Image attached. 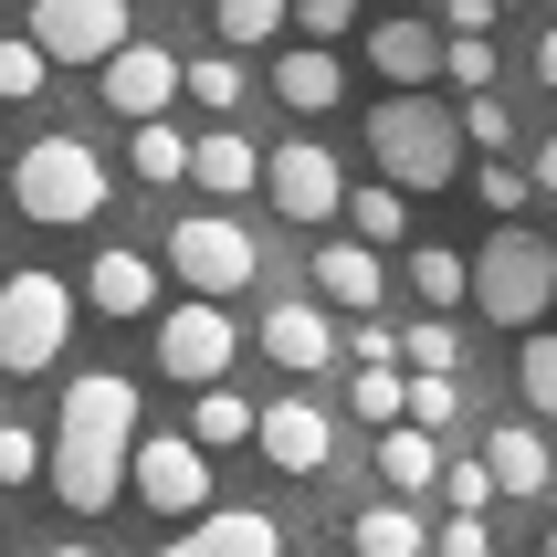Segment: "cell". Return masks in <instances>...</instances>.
I'll return each instance as SVG.
<instances>
[{
	"label": "cell",
	"instance_id": "obj_1",
	"mask_svg": "<svg viewBox=\"0 0 557 557\" xmlns=\"http://www.w3.org/2000/svg\"><path fill=\"white\" fill-rule=\"evenodd\" d=\"M126 453H137V379L116 369H85L63 379V410H53V442H42V473L74 516H106L126 495Z\"/></svg>",
	"mask_w": 557,
	"mask_h": 557
},
{
	"label": "cell",
	"instance_id": "obj_2",
	"mask_svg": "<svg viewBox=\"0 0 557 557\" xmlns=\"http://www.w3.org/2000/svg\"><path fill=\"white\" fill-rule=\"evenodd\" d=\"M369 158H379V180L400 189H453L463 180V126H453V106H432V95H389L369 116Z\"/></svg>",
	"mask_w": 557,
	"mask_h": 557
},
{
	"label": "cell",
	"instance_id": "obj_3",
	"mask_svg": "<svg viewBox=\"0 0 557 557\" xmlns=\"http://www.w3.org/2000/svg\"><path fill=\"white\" fill-rule=\"evenodd\" d=\"M473 263V284H463V306L473 315H495V326H547V306H557V252H547V232H527V221H505L484 252H463Z\"/></svg>",
	"mask_w": 557,
	"mask_h": 557
},
{
	"label": "cell",
	"instance_id": "obj_4",
	"mask_svg": "<svg viewBox=\"0 0 557 557\" xmlns=\"http://www.w3.org/2000/svg\"><path fill=\"white\" fill-rule=\"evenodd\" d=\"M106 189H116V180H106V158H95L85 137H63V126H53V137H32V148L11 158V211L42 221V232L95 221V211H106Z\"/></svg>",
	"mask_w": 557,
	"mask_h": 557
},
{
	"label": "cell",
	"instance_id": "obj_5",
	"mask_svg": "<svg viewBox=\"0 0 557 557\" xmlns=\"http://www.w3.org/2000/svg\"><path fill=\"white\" fill-rule=\"evenodd\" d=\"M63 337H74V284L42 274V263H11V284H0V369L42 379L63 358Z\"/></svg>",
	"mask_w": 557,
	"mask_h": 557
},
{
	"label": "cell",
	"instance_id": "obj_6",
	"mask_svg": "<svg viewBox=\"0 0 557 557\" xmlns=\"http://www.w3.org/2000/svg\"><path fill=\"white\" fill-rule=\"evenodd\" d=\"M169 274H180V295H243L252 274H263V243H252L232 211H180L169 221Z\"/></svg>",
	"mask_w": 557,
	"mask_h": 557
},
{
	"label": "cell",
	"instance_id": "obj_7",
	"mask_svg": "<svg viewBox=\"0 0 557 557\" xmlns=\"http://www.w3.org/2000/svg\"><path fill=\"white\" fill-rule=\"evenodd\" d=\"M126 495L148 505V516H211V453L189 432H137V453H126Z\"/></svg>",
	"mask_w": 557,
	"mask_h": 557
},
{
	"label": "cell",
	"instance_id": "obj_8",
	"mask_svg": "<svg viewBox=\"0 0 557 557\" xmlns=\"http://www.w3.org/2000/svg\"><path fill=\"white\" fill-rule=\"evenodd\" d=\"M232 358H243V326H232V306H211V295H180V306L158 315V369L189 379V389H221L232 379Z\"/></svg>",
	"mask_w": 557,
	"mask_h": 557
},
{
	"label": "cell",
	"instance_id": "obj_9",
	"mask_svg": "<svg viewBox=\"0 0 557 557\" xmlns=\"http://www.w3.org/2000/svg\"><path fill=\"white\" fill-rule=\"evenodd\" d=\"M42 557H284V527L263 505H211V516H189L169 547H42Z\"/></svg>",
	"mask_w": 557,
	"mask_h": 557
},
{
	"label": "cell",
	"instance_id": "obj_10",
	"mask_svg": "<svg viewBox=\"0 0 557 557\" xmlns=\"http://www.w3.org/2000/svg\"><path fill=\"white\" fill-rule=\"evenodd\" d=\"M42 63H106L116 42H137V22H126V0H32V32H22Z\"/></svg>",
	"mask_w": 557,
	"mask_h": 557
},
{
	"label": "cell",
	"instance_id": "obj_11",
	"mask_svg": "<svg viewBox=\"0 0 557 557\" xmlns=\"http://www.w3.org/2000/svg\"><path fill=\"white\" fill-rule=\"evenodd\" d=\"M95 95H106V116H126V126L169 116V106H180V53L137 32V42H116V53L95 63Z\"/></svg>",
	"mask_w": 557,
	"mask_h": 557
},
{
	"label": "cell",
	"instance_id": "obj_12",
	"mask_svg": "<svg viewBox=\"0 0 557 557\" xmlns=\"http://www.w3.org/2000/svg\"><path fill=\"white\" fill-rule=\"evenodd\" d=\"M263 200H274L284 221H337V200H347L337 148H315V137H284V148L263 158Z\"/></svg>",
	"mask_w": 557,
	"mask_h": 557
},
{
	"label": "cell",
	"instance_id": "obj_13",
	"mask_svg": "<svg viewBox=\"0 0 557 557\" xmlns=\"http://www.w3.org/2000/svg\"><path fill=\"white\" fill-rule=\"evenodd\" d=\"M252 453L306 484V473H326V453H337V421H326L315 400H263L252 410Z\"/></svg>",
	"mask_w": 557,
	"mask_h": 557
},
{
	"label": "cell",
	"instance_id": "obj_14",
	"mask_svg": "<svg viewBox=\"0 0 557 557\" xmlns=\"http://www.w3.org/2000/svg\"><path fill=\"white\" fill-rule=\"evenodd\" d=\"M263 358L295 379H315L326 358H337V326H326V306L315 295H284V306H263Z\"/></svg>",
	"mask_w": 557,
	"mask_h": 557
},
{
	"label": "cell",
	"instance_id": "obj_15",
	"mask_svg": "<svg viewBox=\"0 0 557 557\" xmlns=\"http://www.w3.org/2000/svg\"><path fill=\"white\" fill-rule=\"evenodd\" d=\"M484 473H495V495H547L557 484V453H547V432H536V421H495V432H484Z\"/></svg>",
	"mask_w": 557,
	"mask_h": 557
},
{
	"label": "cell",
	"instance_id": "obj_16",
	"mask_svg": "<svg viewBox=\"0 0 557 557\" xmlns=\"http://www.w3.org/2000/svg\"><path fill=\"white\" fill-rule=\"evenodd\" d=\"M274 95L295 106V116H326V106H347V63H337V42H284V53H274Z\"/></svg>",
	"mask_w": 557,
	"mask_h": 557
},
{
	"label": "cell",
	"instance_id": "obj_17",
	"mask_svg": "<svg viewBox=\"0 0 557 557\" xmlns=\"http://www.w3.org/2000/svg\"><path fill=\"white\" fill-rule=\"evenodd\" d=\"M369 63L389 74V95H421V85L442 74V32H432V22H410V11H389V22L369 32Z\"/></svg>",
	"mask_w": 557,
	"mask_h": 557
},
{
	"label": "cell",
	"instance_id": "obj_18",
	"mask_svg": "<svg viewBox=\"0 0 557 557\" xmlns=\"http://www.w3.org/2000/svg\"><path fill=\"white\" fill-rule=\"evenodd\" d=\"M315 295H326V306H347V315H369L379 295H389V263H379L369 243H315Z\"/></svg>",
	"mask_w": 557,
	"mask_h": 557
},
{
	"label": "cell",
	"instance_id": "obj_19",
	"mask_svg": "<svg viewBox=\"0 0 557 557\" xmlns=\"http://www.w3.org/2000/svg\"><path fill=\"white\" fill-rule=\"evenodd\" d=\"M189 180L211 189V200H243V189H263V148L232 137V126H200L189 137Z\"/></svg>",
	"mask_w": 557,
	"mask_h": 557
},
{
	"label": "cell",
	"instance_id": "obj_20",
	"mask_svg": "<svg viewBox=\"0 0 557 557\" xmlns=\"http://www.w3.org/2000/svg\"><path fill=\"white\" fill-rule=\"evenodd\" d=\"M85 295H95V315L137 326V315H158V263H148V252H95Z\"/></svg>",
	"mask_w": 557,
	"mask_h": 557
},
{
	"label": "cell",
	"instance_id": "obj_21",
	"mask_svg": "<svg viewBox=\"0 0 557 557\" xmlns=\"http://www.w3.org/2000/svg\"><path fill=\"white\" fill-rule=\"evenodd\" d=\"M347 557H432V527L389 495V505H369V516H347Z\"/></svg>",
	"mask_w": 557,
	"mask_h": 557
},
{
	"label": "cell",
	"instance_id": "obj_22",
	"mask_svg": "<svg viewBox=\"0 0 557 557\" xmlns=\"http://www.w3.org/2000/svg\"><path fill=\"white\" fill-rule=\"evenodd\" d=\"M347 211V243H369V252H389V243H410V200L389 180H369V189H347L337 200Z\"/></svg>",
	"mask_w": 557,
	"mask_h": 557
},
{
	"label": "cell",
	"instance_id": "obj_23",
	"mask_svg": "<svg viewBox=\"0 0 557 557\" xmlns=\"http://www.w3.org/2000/svg\"><path fill=\"white\" fill-rule=\"evenodd\" d=\"M379 473H389V495H432V473H442V442L432 432H410V421H389V432H379Z\"/></svg>",
	"mask_w": 557,
	"mask_h": 557
},
{
	"label": "cell",
	"instance_id": "obj_24",
	"mask_svg": "<svg viewBox=\"0 0 557 557\" xmlns=\"http://www.w3.org/2000/svg\"><path fill=\"white\" fill-rule=\"evenodd\" d=\"M189 442H200V453H243V442H252V400L232 389V379L189 400Z\"/></svg>",
	"mask_w": 557,
	"mask_h": 557
},
{
	"label": "cell",
	"instance_id": "obj_25",
	"mask_svg": "<svg viewBox=\"0 0 557 557\" xmlns=\"http://www.w3.org/2000/svg\"><path fill=\"white\" fill-rule=\"evenodd\" d=\"M126 169H137L148 189H180V180H189V137H180L169 116H148L137 137H126Z\"/></svg>",
	"mask_w": 557,
	"mask_h": 557
},
{
	"label": "cell",
	"instance_id": "obj_26",
	"mask_svg": "<svg viewBox=\"0 0 557 557\" xmlns=\"http://www.w3.org/2000/svg\"><path fill=\"white\" fill-rule=\"evenodd\" d=\"M463 284H473V263H463L453 243H421V252H410V295H421L432 315H453V306H463Z\"/></svg>",
	"mask_w": 557,
	"mask_h": 557
},
{
	"label": "cell",
	"instance_id": "obj_27",
	"mask_svg": "<svg viewBox=\"0 0 557 557\" xmlns=\"http://www.w3.org/2000/svg\"><path fill=\"white\" fill-rule=\"evenodd\" d=\"M180 95L200 106V116H232V106H243V53H200V63H180Z\"/></svg>",
	"mask_w": 557,
	"mask_h": 557
},
{
	"label": "cell",
	"instance_id": "obj_28",
	"mask_svg": "<svg viewBox=\"0 0 557 557\" xmlns=\"http://www.w3.org/2000/svg\"><path fill=\"white\" fill-rule=\"evenodd\" d=\"M400 369H410V379H453V369H463L453 315H421V326H400Z\"/></svg>",
	"mask_w": 557,
	"mask_h": 557
},
{
	"label": "cell",
	"instance_id": "obj_29",
	"mask_svg": "<svg viewBox=\"0 0 557 557\" xmlns=\"http://www.w3.org/2000/svg\"><path fill=\"white\" fill-rule=\"evenodd\" d=\"M516 389H527L536 421H557V337L547 326H527V347H516Z\"/></svg>",
	"mask_w": 557,
	"mask_h": 557
},
{
	"label": "cell",
	"instance_id": "obj_30",
	"mask_svg": "<svg viewBox=\"0 0 557 557\" xmlns=\"http://www.w3.org/2000/svg\"><path fill=\"white\" fill-rule=\"evenodd\" d=\"M400 389H410L400 358H389V369H358V379H347V410H358L369 432H389V421H400Z\"/></svg>",
	"mask_w": 557,
	"mask_h": 557
},
{
	"label": "cell",
	"instance_id": "obj_31",
	"mask_svg": "<svg viewBox=\"0 0 557 557\" xmlns=\"http://www.w3.org/2000/svg\"><path fill=\"white\" fill-rule=\"evenodd\" d=\"M400 421H410V432H453V421H463V389H453V379H410V389H400Z\"/></svg>",
	"mask_w": 557,
	"mask_h": 557
},
{
	"label": "cell",
	"instance_id": "obj_32",
	"mask_svg": "<svg viewBox=\"0 0 557 557\" xmlns=\"http://www.w3.org/2000/svg\"><path fill=\"white\" fill-rule=\"evenodd\" d=\"M32 473H42V432H32V421H11V410H0V495H22Z\"/></svg>",
	"mask_w": 557,
	"mask_h": 557
},
{
	"label": "cell",
	"instance_id": "obj_33",
	"mask_svg": "<svg viewBox=\"0 0 557 557\" xmlns=\"http://www.w3.org/2000/svg\"><path fill=\"white\" fill-rule=\"evenodd\" d=\"M211 22H221V42H274L284 0H211Z\"/></svg>",
	"mask_w": 557,
	"mask_h": 557
},
{
	"label": "cell",
	"instance_id": "obj_34",
	"mask_svg": "<svg viewBox=\"0 0 557 557\" xmlns=\"http://www.w3.org/2000/svg\"><path fill=\"white\" fill-rule=\"evenodd\" d=\"M442 74L463 95H495V42H453V32H442Z\"/></svg>",
	"mask_w": 557,
	"mask_h": 557
},
{
	"label": "cell",
	"instance_id": "obj_35",
	"mask_svg": "<svg viewBox=\"0 0 557 557\" xmlns=\"http://www.w3.org/2000/svg\"><path fill=\"white\" fill-rule=\"evenodd\" d=\"M42 74H53V63L32 53V42H0V106H32V95H42Z\"/></svg>",
	"mask_w": 557,
	"mask_h": 557
},
{
	"label": "cell",
	"instance_id": "obj_36",
	"mask_svg": "<svg viewBox=\"0 0 557 557\" xmlns=\"http://www.w3.org/2000/svg\"><path fill=\"white\" fill-rule=\"evenodd\" d=\"M453 126H463V148H516V116H505L495 95H463V116H453Z\"/></svg>",
	"mask_w": 557,
	"mask_h": 557
},
{
	"label": "cell",
	"instance_id": "obj_37",
	"mask_svg": "<svg viewBox=\"0 0 557 557\" xmlns=\"http://www.w3.org/2000/svg\"><path fill=\"white\" fill-rule=\"evenodd\" d=\"M432 484H442V505H453V516H484V505H495V473H484V463H442Z\"/></svg>",
	"mask_w": 557,
	"mask_h": 557
},
{
	"label": "cell",
	"instance_id": "obj_38",
	"mask_svg": "<svg viewBox=\"0 0 557 557\" xmlns=\"http://www.w3.org/2000/svg\"><path fill=\"white\" fill-rule=\"evenodd\" d=\"M284 22L306 32V42H337V32L358 22V0H284Z\"/></svg>",
	"mask_w": 557,
	"mask_h": 557
},
{
	"label": "cell",
	"instance_id": "obj_39",
	"mask_svg": "<svg viewBox=\"0 0 557 557\" xmlns=\"http://www.w3.org/2000/svg\"><path fill=\"white\" fill-rule=\"evenodd\" d=\"M473 189H484V211H527V169H505V158H484Z\"/></svg>",
	"mask_w": 557,
	"mask_h": 557
},
{
	"label": "cell",
	"instance_id": "obj_40",
	"mask_svg": "<svg viewBox=\"0 0 557 557\" xmlns=\"http://www.w3.org/2000/svg\"><path fill=\"white\" fill-rule=\"evenodd\" d=\"M432 557H495V536H484V516H442Z\"/></svg>",
	"mask_w": 557,
	"mask_h": 557
},
{
	"label": "cell",
	"instance_id": "obj_41",
	"mask_svg": "<svg viewBox=\"0 0 557 557\" xmlns=\"http://www.w3.org/2000/svg\"><path fill=\"white\" fill-rule=\"evenodd\" d=\"M442 32H453V42H484V32H495V0H442Z\"/></svg>",
	"mask_w": 557,
	"mask_h": 557
},
{
	"label": "cell",
	"instance_id": "obj_42",
	"mask_svg": "<svg viewBox=\"0 0 557 557\" xmlns=\"http://www.w3.org/2000/svg\"><path fill=\"white\" fill-rule=\"evenodd\" d=\"M389 358H400V337H389L379 315H358V369H389Z\"/></svg>",
	"mask_w": 557,
	"mask_h": 557
},
{
	"label": "cell",
	"instance_id": "obj_43",
	"mask_svg": "<svg viewBox=\"0 0 557 557\" xmlns=\"http://www.w3.org/2000/svg\"><path fill=\"white\" fill-rule=\"evenodd\" d=\"M527 189H547V200H557V137H547V148H536V169H527Z\"/></svg>",
	"mask_w": 557,
	"mask_h": 557
},
{
	"label": "cell",
	"instance_id": "obj_44",
	"mask_svg": "<svg viewBox=\"0 0 557 557\" xmlns=\"http://www.w3.org/2000/svg\"><path fill=\"white\" fill-rule=\"evenodd\" d=\"M536 85L557 95V22H547V42H536Z\"/></svg>",
	"mask_w": 557,
	"mask_h": 557
},
{
	"label": "cell",
	"instance_id": "obj_45",
	"mask_svg": "<svg viewBox=\"0 0 557 557\" xmlns=\"http://www.w3.org/2000/svg\"><path fill=\"white\" fill-rule=\"evenodd\" d=\"M536 557H557V516H547V547H536Z\"/></svg>",
	"mask_w": 557,
	"mask_h": 557
},
{
	"label": "cell",
	"instance_id": "obj_46",
	"mask_svg": "<svg viewBox=\"0 0 557 557\" xmlns=\"http://www.w3.org/2000/svg\"><path fill=\"white\" fill-rule=\"evenodd\" d=\"M495 11H527V0H495Z\"/></svg>",
	"mask_w": 557,
	"mask_h": 557
},
{
	"label": "cell",
	"instance_id": "obj_47",
	"mask_svg": "<svg viewBox=\"0 0 557 557\" xmlns=\"http://www.w3.org/2000/svg\"><path fill=\"white\" fill-rule=\"evenodd\" d=\"M0 516H11V495H0Z\"/></svg>",
	"mask_w": 557,
	"mask_h": 557
},
{
	"label": "cell",
	"instance_id": "obj_48",
	"mask_svg": "<svg viewBox=\"0 0 557 557\" xmlns=\"http://www.w3.org/2000/svg\"><path fill=\"white\" fill-rule=\"evenodd\" d=\"M326 557H347V547H326Z\"/></svg>",
	"mask_w": 557,
	"mask_h": 557
},
{
	"label": "cell",
	"instance_id": "obj_49",
	"mask_svg": "<svg viewBox=\"0 0 557 557\" xmlns=\"http://www.w3.org/2000/svg\"><path fill=\"white\" fill-rule=\"evenodd\" d=\"M547 252H557V232H547Z\"/></svg>",
	"mask_w": 557,
	"mask_h": 557
}]
</instances>
